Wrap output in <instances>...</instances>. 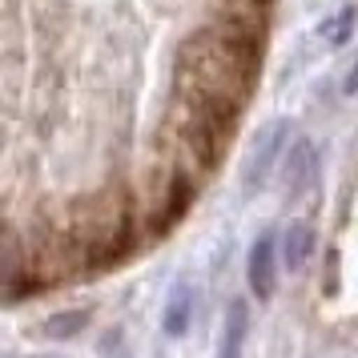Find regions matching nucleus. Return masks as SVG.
I'll use <instances>...</instances> for the list:
<instances>
[{"instance_id": "obj_10", "label": "nucleus", "mask_w": 358, "mask_h": 358, "mask_svg": "<svg viewBox=\"0 0 358 358\" xmlns=\"http://www.w3.org/2000/svg\"><path fill=\"white\" fill-rule=\"evenodd\" d=\"M85 314H65V318H49V334L61 338V334H73V326H81Z\"/></svg>"}, {"instance_id": "obj_5", "label": "nucleus", "mask_w": 358, "mask_h": 358, "mask_svg": "<svg viewBox=\"0 0 358 358\" xmlns=\"http://www.w3.org/2000/svg\"><path fill=\"white\" fill-rule=\"evenodd\" d=\"M290 129L286 121H274V125H266V129L258 133V141H254V149H250V157H245V189H254V185H262L266 181V173H270V165H274L278 149H282V133Z\"/></svg>"}, {"instance_id": "obj_8", "label": "nucleus", "mask_w": 358, "mask_h": 358, "mask_svg": "<svg viewBox=\"0 0 358 358\" xmlns=\"http://www.w3.org/2000/svg\"><path fill=\"white\" fill-rule=\"evenodd\" d=\"M310 250H314V226L310 222H294L286 229V238H282V262L290 266V270H302L310 258Z\"/></svg>"}, {"instance_id": "obj_4", "label": "nucleus", "mask_w": 358, "mask_h": 358, "mask_svg": "<svg viewBox=\"0 0 358 358\" xmlns=\"http://www.w3.org/2000/svg\"><path fill=\"white\" fill-rule=\"evenodd\" d=\"M314 185H318V149H314V141L298 137L282 162V189H286V197H302Z\"/></svg>"}, {"instance_id": "obj_7", "label": "nucleus", "mask_w": 358, "mask_h": 358, "mask_svg": "<svg viewBox=\"0 0 358 358\" xmlns=\"http://www.w3.org/2000/svg\"><path fill=\"white\" fill-rule=\"evenodd\" d=\"M189 318H194V290H189L185 282H178V286L169 290V298H165V314H162L165 334H173V338L185 334Z\"/></svg>"}, {"instance_id": "obj_2", "label": "nucleus", "mask_w": 358, "mask_h": 358, "mask_svg": "<svg viewBox=\"0 0 358 358\" xmlns=\"http://www.w3.org/2000/svg\"><path fill=\"white\" fill-rule=\"evenodd\" d=\"M234 121H238L234 109H222V105L194 101V97H173V113L165 121L173 165H181L185 173H194L197 181L210 178L213 169L222 165V157H226Z\"/></svg>"}, {"instance_id": "obj_6", "label": "nucleus", "mask_w": 358, "mask_h": 358, "mask_svg": "<svg viewBox=\"0 0 358 358\" xmlns=\"http://www.w3.org/2000/svg\"><path fill=\"white\" fill-rule=\"evenodd\" d=\"M245 330H250V310H245L242 298H234V302H229V310H226V326H222V350H217V358H242Z\"/></svg>"}, {"instance_id": "obj_9", "label": "nucleus", "mask_w": 358, "mask_h": 358, "mask_svg": "<svg viewBox=\"0 0 358 358\" xmlns=\"http://www.w3.org/2000/svg\"><path fill=\"white\" fill-rule=\"evenodd\" d=\"M355 24H358V8L346 4V8H338L330 20H322V41L334 45V49H342V45L350 41V33H355Z\"/></svg>"}, {"instance_id": "obj_1", "label": "nucleus", "mask_w": 358, "mask_h": 358, "mask_svg": "<svg viewBox=\"0 0 358 358\" xmlns=\"http://www.w3.org/2000/svg\"><path fill=\"white\" fill-rule=\"evenodd\" d=\"M262 69V20L226 13V20L201 24L178 45L173 97L210 101L242 113Z\"/></svg>"}, {"instance_id": "obj_3", "label": "nucleus", "mask_w": 358, "mask_h": 358, "mask_svg": "<svg viewBox=\"0 0 358 358\" xmlns=\"http://www.w3.org/2000/svg\"><path fill=\"white\" fill-rule=\"evenodd\" d=\"M245 278H250V290L258 302H266L278 286V242L274 229H262L254 245H250V258H245Z\"/></svg>"}]
</instances>
